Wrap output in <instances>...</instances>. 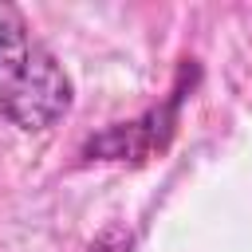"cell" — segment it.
Returning a JSON list of instances; mask_svg holds the SVG:
<instances>
[{
	"label": "cell",
	"instance_id": "cell-2",
	"mask_svg": "<svg viewBox=\"0 0 252 252\" xmlns=\"http://www.w3.org/2000/svg\"><path fill=\"white\" fill-rule=\"evenodd\" d=\"M197 79H201V67L189 59L177 71V83H173V91H169L165 102L150 106L146 114H138L130 122H110L106 130L91 134L83 142V158L87 161H150V158L165 154V146L177 134L181 102L189 98V91H193Z\"/></svg>",
	"mask_w": 252,
	"mask_h": 252
},
{
	"label": "cell",
	"instance_id": "cell-1",
	"mask_svg": "<svg viewBox=\"0 0 252 252\" xmlns=\"http://www.w3.org/2000/svg\"><path fill=\"white\" fill-rule=\"evenodd\" d=\"M71 106V75L32 35L28 16L0 0V114L24 134H43L63 122Z\"/></svg>",
	"mask_w": 252,
	"mask_h": 252
}]
</instances>
